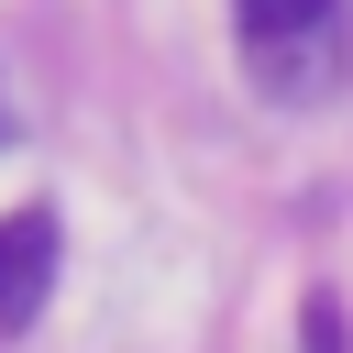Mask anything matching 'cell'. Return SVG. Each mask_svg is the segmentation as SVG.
Segmentation results:
<instances>
[{
    "label": "cell",
    "instance_id": "obj_2",
    "mask_svg": "<svg viewBox=\"0 0 353 353\" xmlns=\"http://www.w3.org/2000/svg\"><path fill=\"white\" fill-rule=\"evenodd\" d=\"M232 22H243V44L276 66V55H298V44L331 33V0H232Z\"/></svg>",
    "mask_w": 353,
    "mask_h": 353
},
{
    "label": "cell",
    "instance_id": "obj_1",
    "mask_svg": "<svg viewBox=\"0 0 353 353\" xmlns=\"http://www.w3.org/2000/svg\"><path fill=\"white\" fill-rule=\"evenodd\" d=\"M55 287V210H11L0 221V331H22Z\"/></svg>",
    "mask_w": 353,
    "mask_h": 353
},
{
    "label": "cell",
    "instance_id": "obj_3",
    "mask_svg": "<svg viewBox=\"0 0 353 353\" xmlns=\"http://www.w3.org/2000/svg\"><path fill=\"white\" fill-rule=\"evenodd\" d=\"M298 353H342V298H331V287H309V309H298Z\"/></svg>",
    "mask_w": 353,
    "mask_h": 353
}]
</instances>
